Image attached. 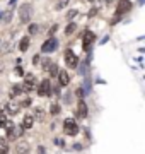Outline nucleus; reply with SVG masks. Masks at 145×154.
Here are the masks:
<instances>
[{"label":"nucleus","mask_w":145,"mask_h":154,"mask_svg":"<svg viewBox=\"0 0 145 154\" xmlns=\"http://www.w3.org/2000/svg\"><path fill=\"white\" fill-rule=\"evenodd\" d=\"M19 19L22 24H29L33 19V5L31 4H22L19 7Z\"/></svg>","instance_id":"f257e3e1"},{"label":"nucleus","mask_w":145,"mask_h":154,"mask_svg":"<svg viewBox=\"0 0 145 154\" xmlns=\"http://www.w3.org/2000/svg\"><path fill=\"white\" fill-rule=\"evenodd\" d=\"M56 48H58V39H56L55 36H50L45 43L41 45V53H46V55H48V53L56 51Z\"/></svg>","instance_id":"f03ea898"},{"label":"nucleus","mask_w":145,"mask_h":154,"mask_svg":"<svg viewBox=\"0 0 145 154\" xmlns=\"http://www.w3.org/2000/svg\"><path fill=\"white\" fill-rule=\"evenodd\" d=\"M5 128H7V140H9V142H10V140H16V139H19L21 137V134H22V127H14L10 123V122H9V123H7L5 125Z\"/></svg>","instance_id":"7ed1b4c3"},{"label":"nucleus","mask_w":145,"mask_h":154,"mask_svg":"<svg viewBox=\"0 0 145 154\" xmlns=\"http://www.w3.org/2000/svg\"><path fill=\"white\" fill-rule=\"evenodd\" d=\"M63 130L67 135H77L78 134V125L77 122L72 120V118H67V120L63 122Z\"/></svg>","instance_id":"20e7f679"},{"label":"nucleus","mask_w":145,"mask_h":154,"mask_svg":"<svg viewBox=\"0 0 145 154\" xmlns=\"http://www.w3.org/2000/svg\"><path fill=\"white\" fill-rule=\"evenodd\" d=\"M38 94L39 96H50L51 94V81L50 79H43L41 84L38 88Z\"/></svg>","instance_id":"39448f33"},{"label":"nucleus","mask_w":145,"mask_h":154,"mask_svg":"<svg viewBox=\"0 0 145 154\" xmlns=\"http://www.w3.org/2000/svg\"><path fill=\"white\" fill-rule=\"evenodd\" d=\"M65 63H67L68 67H72V69H77L78 58H77V55L73 53V50H67V51H65Z\"/></svg>","instance_id":"423d86ee"},{"label":"nucleus","mask_w":145,"mask_h":154,"mask_svg":"<svg viewBox=\"0 0 145 154\" xmlns=\"http://www.w3.org/2000/svg\"><path fill=\"white\" fill-rule=\"evenodd\" d=\"M132 0H118V7H116V14H126L132 11Z\"/></svg>","instance_id":"0eeeda50"},{"label":"nucleus","mask_w":145,"mask_h":154,"mask_svg":"<svg viewBox=\"0 0 145 154\" xmlns=\"http://www.w3.org/2000/svg\"><path fill=\"white\" fill-rule=\"evenodd\" d=\"M19 110H21V105L19 103H16V101H7L5 103V108H4V111H5L7 115H17L19 113Z\"/></svg>","instance_id":"6e6552de"},{"label":"nucleus","mask_w":145,"mask_h":154,"mask_svg":"<svg viewBox=\"0 0 145 154\" xmlns=\"http://www.w3.org/2000/svg\"><path fill=\"white\" fill-rule=\"evenodd\" d=\"M96 41V34L94 33H85L84 41H82V46H84V51H90L92 48V43Z\"/></svg>","instance_id":"1a4fd4ad"},{"label":"nucleus","mask_w":145,"mask_h":154,"mask_svg":"<svg viewBox=\"0 0 145 154\" xmlns=\"http://www.w3.org/2000/svg\"><path fill=\"white\" fill-rule=\"evenodd\" d=\"M36 88V77L33 74H26L24 75V89L26 91H33Z\"/></svg>","instance_id":"9d476101"},{"label":"nucleus","mask_w":145,"mask_h":154,"mask_svg":"<svg viewBox=\"0 0 145 154\" xmlns=\"http://www.w3.org/2000/svg\"><path fill=\"white\" fill-rule=\"evenodd\" d=\"M77 116L78 118H85L87 116V113H89V108H87V105H85V101L84 99H78V103H77Z\"/></svg>","instance_id":"9b49d317"},{"label":"nucleus","mask_w":145,"mask_h":154,"mask_svg":"<svg viewBox=\"0 0 145 154\" xmlns=\"http://www.w3.org/2000/svg\"><path fill=\"white\" fill-rule=\"evenodd\" d=\"M58 82H60V86H68L70 84V77H68V74L65 70H58Z\"/></svg>","instance_id":"f8f14e48"},{"label":"nucleus","mask_w":145,"mask_h":154,"mask_svg":"<svg viewBox=\"0 0 145 154\" xmlns=\"http://www.w3.org/2000/svg\"><path fill=\"white\" fill-rule=\"evenodd\" d=\"M29 151H31V147H29L28 142H19L16 146V152L17 154H28Z\"/></svg>","instance_id":"ddd939ff"},{"label":"nucleus","mask_w":145,"mask_h":154,"mask_svg":"<svg viewBox=\"0 0 145 154\" xmlns=\"http://www.w3.org/2000/svg\"><path fill=\"white\" fill-rule=\"evenodd\" d=\"M34 125V116H31V115H26L24 116V120H22V128H31V127Z\"/></svg>","instance_id":"4468645a"},{"label":"nucleus","mask_w":145,"mask_h":154,"mask_svg":"<svg viewBox=\"0 0 145 154\" xmlns=\"http://www.w3.org/2000/svg\"><path fill=\"white\" fill-rule=\"evenodd\" d=\"M29 43H31V41H29V36H22V39H21V43H19V50H21V51H28V48H29Z\"/></svg>","instance_id":"2eb2a0df"},{"label":"nucleus","mask_w":145,"mask_h":154,"mask_svg":"<svg viewBox=\"0 0 145 154\" xmlns=\"http://www.w3.org/2000/svg\"><path fill=\"white\" fill-rule=\"evenodd\" d=\"M9 152V140L7 139H0V154Z\"/></svg>","instance_id":"dca6fc26"},{"label":"nucleus","mask_w":145,"mask_h":154,"mask_svg":"<svg viewBox=\"0 0 145 154\" xmlns=\"http://www.w3.org/2000/svg\"><path fill=\"white\" fill-rule=\"evenodd\" d=\"M24 91H26V89H24L22 84H16V86L12 88V94H14V96H21V94H22Z\"/></svg>","instance_id":"f3484780"},{"label":"nucleus","mask_w":145,"mask_h":154,"mask_svg":"<svg viewBox=\"0 0 145 154\" xmlns=\"http://www.w3.org/2000/svg\"><path fill=\"white\" fill-rule=\"evenodd\" d=\"M75 31H77V24H75V22H70V24H68L67 28H65V34H67V36L73 34Z\"/></svg>","instance_id":"a211bd4d"},{"label":"nucleus","mask_w":145,"mask_h":154,"mask_svg":"<svg viewBox=\"0 0 145 154\" xmlns=\"http://www.w3.org/2000/svg\"><path fill=\"white\" fill-rule=\"evenodd\" d=\"M58 70H60V69H58V65L51 62V63H50V67H48V72H50V75H51V77H56V74H58Z\"/></svg>","instance_id":"6ab92c4d"},{"label":"nucleus","mask_w":145,"mask_h":154,"mask_svg":"<svg viewBox=\"0 0 145 154\" xmlns=\"http://www.w3.org/2000/svg\"><path fill=\"white\" fill-rule=\"evenodd\" d=\"M68 2H70V0H58V2H56V5H55V11H61V9H65V7L68 5Z\"/></svg>","instance_id":"aec40b11"},{"label":"nucleus","mask_w":145,"mask_h":154,"mask_svg":"<svg viewBox=\"0 0 145 154\" xmlns=\"http://www.w3.org/2000/svg\"><path fill=\"white\" fill-rule=\"evenodd\" d=\"M9 50H10V43H9V41H4L2 48H0V53H2V55H5V53H9Z\"/></svg>","instance_id":"412c9836"},{"label":"nucleus","mask_w":145,"mask_h":154,"mask_svg":"<svg viewBox=\"0 0 145 154\" xmlns=\"http://www.w3.org/2000/svg\"><path fill=\"white\" fill-rule=\"evenodd\" d=\"M9 122H7V113L5 111H0V127H5Z\"/></svg>","instance_id":"4be33fe9"},{"label":"nucleus","mask_w":145,"mask_h":154,"mask_svg":"<svg viewBox=\"0 0 145 154\" xmlns=\"http://www.w3.org/2000/svg\"><path fill=\"white\" fill-rule=\"evenodd\" d=\"M2 19H4V22H10V19H12V11L2 12Z\"/></svg>","instance_id":"5701e85b"},{"label":"nucleus","mask_w":145,"mask_h":154,"mask_svg":"<svg viewBox=\"0 0 145 154\" xmlns=\"http://www.w3.org/2000/svg\"><path fill=\"white\" fill-rule=\"evenodd\" d=\"M28 29H29V34H36L39 31V26H38V24H29Z\"/></svg>","instance_id":"b1692460"},{"label":"nucleus","mask_w":145,"mask_h":154,"mask_svg":"<svg viewBox=\"0 0 145 154\" xmlns=\"http://www.w3.org/2000/svg\"><path fill=\"white\" fill-rule=\"evenodd\" d=\"M60 110H61V108H60V105H56V103H55V105H51L50 113H51V115H58V113H60Z\"/></svg>","instance_id":"393cba45"},{"label":"nucleus","mask_w":145,"mask_h":154,"mask_svg":"<svg viewBox=\"0 0 145 154\" xmlns=\"http://www.w3.org/2000/svg\"><path fill=\"white\" fill-rule=\"evenodd\" d=\"M75 16H78V11H77V9H72V11L67 12V19H68V21H72Z\"/></svg>","instance_id":"a878e982"},{"label":"nucleus","mask_w":145,"mask_h":154,"mask_svg":"<svg viewBox=\"0 0 145 154\" xmlns=\"http://www.w3.org/2000/svg\"><path fill=\"white\" fill-rule=\"evenodd\" d=\"M34 116H36V120H38V122H43V118H45V113H43L41 110H36V115H34Z\"/></svg>","instance_id":"bb28decb"},{"label":"nucleus","mask_w":145,"mask_h":154,"mask_svg":"<svg viewBox=\"0 0 145 154\" xmlns=\"http://www.w3.org/2000/svg\"><path fill=\"white\" fill-rule=\"evenodd\" d=\"M75 94H77V96H78V98H80V99H82V98H84V96H85V93H84V89H82V88L75 89Z\"/></svg>","instance_id":"cd10ccee"},{"label":"nucleus","mask_w":145,"mask_h":154,"mask_svg":"<svg viewBox=\"0 0 145 154\" xmlns=\"http://www.w3.org/2000/svg\"><path fill=\"white\" fill-rule=\"evenodd\" d=\"M19 105L22 106V108H28V106L31 105V99H29V98H26V99L22 101V103H19Z\"/></svg>","instance_id":"c85d7f7f"},{"label":"nucleus","mask_w":145,"mask_h":154,"mask_svg":"<svg viewBox=\"0 0 145 154\" xmlns=\"http://www.w3.org/2000/svg\"><path fill=\"white\" fill-rule=\"evenodd\" d=\"M50 63H51V62L48 60V58H45V60H43V70L48 72V67H50Z\"/></svg>","instance_id":"c756f323"},{"label":"nucleus","mask_w":145,"mask_h":154,"mask_svg":"<svg viewBox=\"0 0 145 154\" xmlns=\"http://www.w3.org/2000/svg\"><path fill=\"white\" fill-rule=\"evenodd\" d=\"M16 74L17 75H24V70L21 69V67H16Z\"/></svg>","instance_id":"7c9ffc66"},{"label":"nucleus","mask_w":145,"mask_h":154,"mask_svg":"<svg viewBox=\"0 0 145 154\" xmlns=\"http://www.w3.org/2000/svg\"><path fill=\"white\" fill-rule=\"evenodd\" d=\"M96 14H97V9H90L89 11V17H94Z\"/></svg>","instance_id":"2f4dec72"},{"label":"nucleus","mask_w":145,"mask_h":154,"mask_svg":"<svg viewBox=\"0 0 145 154\" xmlns=\"http://www.w3.org/2000/svg\"><path fill=\"white\" fill-rule=\"evenodd\" d=\"M38 154H46V149L43 147V146H39V147H38Z\"/></svg>","instance_id":"473e14b6"},{"label":"nucleus","mask_w":145,"mask_h":154,"mask_svg":"<svg viewBox=\"0 0 145 154\" xmlns=\"http://www.w3.org/2000/svg\"><path fill=\"white\" fill-rule=\"evenodd\" d=\"M72 147H73V151H82V146L80 144H73Z\"/></svg>","instance_id":"72a5a7b5"},{"label":"nucleus","mask_w":145,"mask_h":154,"mask_svg":"<svg viewBox=\"0 0 145 154\" xmlns=\"http://www.w3.org/2000/svg\"><path fill=\"white\" fill-rule=\"evenodd\" d=\"M38 62H39V55H34V57H33V63H34V65H36Z\"/></svg>","instance_id":"f704fd0d"},{"label":"nucleus","mask_w":145,"mask_h":154,"mask_svg":"<svg viewBox=\"0 0 145 154\" xmlns=\"http://www.w3.org/2000/svg\"><path fill=\"white\" fill-rule=\"evenodd\" d=\"M16 2H17V0H9V5L14 7V5H16Z\"/></svg>","instance_id":"c9c22d12"},{"label":"nucleus","mask_w":145,"mask_h":154,"mask_svg":"<svg viewBox=\"0 0 145 154\" xmlns=\"http://www.w3.org/2000/svg\"><path fill=\"white\" fill-rule=\"evenodd\" d=\"M4 72V65H2V62H0V74Z\"/></svg>","instance_id":"e433bc0d"},{"label":"nucleus","mask_w":145,"mask_h":154,"mask_svg":"<svg viewBox=\"0 0 145 154\" xmlns=\"http://www.w3.org/2000/svg\"><path fill=\"white\" fill-rule=\"evenodd\" d=\"M106 2H108V4H111V2H114V0H106Z\"/></svg>","instance_id":"4c0bfd02"},{"label":"nucleus","mask_w":145,"mask_h":154,"mask_svg":"<svg viewBox=\"0 0 145 154\" xmlns=\"http://www.w3.org/2000/svg\"><path fill=\"white\" fill-rule=\"evenodd\" d=\"M0 21H2V12H0Z\"/></svg>","instance_id":"58836bf2"},{"label":"nucleus","mask_w":145,"mask_h":154,"mask_svg":"<svg viewBox=\"0 0 145 154\" xmlns=\"http://www.w3.org/2000/svg\"><path fill=\"white\" fill-rule=\"evenodd\" d=\"M89 2H94V0H89Z\"/></svg>","instance_id":"ea45409f"}]
</instances>
